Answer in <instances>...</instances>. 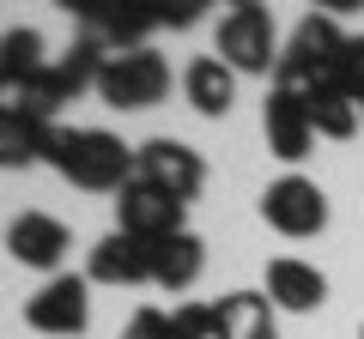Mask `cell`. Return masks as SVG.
Instances as JSON below:
<instances>
[{
  "instance_id": "1",
  "label": "cell",
  "mask_w": 364,
  "mask_h": 339,
  "mask_svg": "<svg viewBox=\"0 0 364 339\" xmlns=\"http://www.w3.org/2000/svg\"><path fill=\"white\" fill-rule=\"evenodd\" d=\"M43 164H55V176L85 194H122L134 182V152L104 128H49Z\"/></svg>"
},
{
  "instance_id": "2",
  "label": "cell",
  "mask_w": 364,
  "mask_h": 339,
  "mask_svg": "<svg viewBox=\"0 0 364 339\" xmlns=\"http://www.w3.org/2000/svg\"><path fill=\"white\" fill-rule=\"evenodd\" d=\"M97 97L109 109H152L170 97V61L146 43V49H128V55H109L104 73H97Z\"/></svg>"
},
{
  "instance_id": "3",
  "label": "cell",
  "mask_w": 364,
  "mask_h": 339,
  "mask_svg": "<svg viewBox=\"0 0 364 339\" xmlns=\"http://www.w3.org/2000/svg\"><path fill=\"white\" fill-rule=\"evenodd\" d=\"M219 55L231 73H273L279 67V30H273V13L255 6V0H237L231 13L219 18Z\"/></svg>"
},
{
  "instance_id": "4",
  "label": "cell",
  "mask_w": 364,
  "mask_h": 339,
  "mask_svg": "<svg viewBox=\"0 0 364 339\" xmlns=\"http://www.w3.org/2000/svg\"><path fill=\"white\" fill-rule=\"evenodd\" d=\"M340 49H346V37H340V25L328 13H310L298 30H291V43L279 49V67H273V85H286V91H310L316 79L334 73Z\"/></svg>"
},
{
  "instance_id": "5",
  "label": "cell",
  "mask_w": 364,
  "mask_h": 339,
  "mask_svg": "<svg viewBox=\"0 0 364 339\" xmlns=\"http://www.w3.org/2000/svg\"><path fill=\"white\" fill-rule=\"evenodd\" d=\"M134 176L188 206V200L200 194V182H207V164H200L195 145H182V140H146L140 152H134Z\"/></svg>"
},
{
  "instance_id": "6",
  "label": "cell",
  "mask_w": 364,
  "mask_h": 339,
  "mask_svg": "<svg viewBox=\"0 0 364 339\" xmlns=\"http://www.w3.org/2000/svg\"><path fill=\"white\" fill-rule=\"evenodd\" d=\"M85 321H91V297H85V279L79 273H55L49 285L25 303V327H37V333H49V339L85 333Z\"/></svg>"
},
{
  "instance_id": "7",
  "label": "cell",
  "mask_w": 364,
  "mask_h": 339,
  "mask_svg": "<svg viewBox=\"0 0 364 339\" xmlns=\"http://www.w3.org/2000/svg\"><path fill=\"white\" fill-rule=\"evenodd\" d=\"M261 218L279 236H316L328 224V194L310 176H279V182L261 194Z\"/></svg>"
},
{
  "instance_id": "8",
  "label": "cell",
  "mask_w": 364,
  "mask_h": 339,
  "mask_svg": "<svg viewBox=\"0 0 364 339\" xmlns=\"http://www.w3.org/2000/svg\"><path fill=\"white\" fill-rule=\"evenodd\" d=\"M116 230L134 236V243H164V236L182 230V200L158 194L152 182L134 176V182L122 188V200H116Z\"/></svg>"
},
{
  "instance_id": "9",
  "label": "cell",
  "mask_w": 364,
  "mask_h": 339,
  "mask_svg": "<svg viewBox=\"0 0 364 339\" xmlns=\"http://www.w3.org/2000/svg\"><path fill=\"white\" fill-rule=\"evenodd\" d=\"M261 133H267V152L286 157V164L310 157V145H316L310 104H304L298 91H286V85H273V91H267V109H261Z\"/></svg>"
},
{
  "instance_id": "10",
  "label": "cell",
  "mask_w": 364,
  "mask_h": 339,
  "mask_svg": "<svg viewBox=\"0 0 364 339\" xmlns=\"http://www.w3.org/2000/svg\"><path fill=\"white\" fill-rule=\"evenodd\" d=\"M152 25H158V13H146V6H109V0H85V6H79V30L97 37L109 55L146 49Z\"/></svg>"
},
{
  "instance_id": "11",
  "label": "cell",
  "mask_w": 364,
  "mask_h": 339,
  "mask_svg": "<svg viewBox=\"0 0 364 339\" xmlns=\"http://www.w3.org/2000/svg\"><path fill=\"white\" fill-rule=\"evenodd\" d=\"M6 248H13V261H18V267L55 273V267L67 261L73 236H67V224H61V218H49V212H18L13 230H6Z\"/></svg>"
},
{
  "instance_id": "12",
  "label": "cell",
  "mask_w": 364,
  "mask_h": 339,
  "mask_svg": "<svg viewBox=\"0 0 364 339\" xmlns=\"http://www.w3.org/2000/svg\"><path fill=\"white\" fill-rule=\"evenodd\" d=\"M91 279L97 285H152V243H134V236L109 230L91 248Z\"/></svg>"
},
{
  "instance_id": "13",
  "label": "cell",
  "mask_w": 364,
  "mask_h": 339,
  "mask_svg": "<svg viewBox=\"0 0 364 339\" xmlns=\"http://www.w3.org/2000/svg\"><path fill=\"white\" fill-rule=\"evenodd\" d=\"M267 303L273 309H322L328 303V279L316 273L310 261H291V255H279V261H267Z\"/></svg>"
},
{
  "instance_id": "14",
  "label": "cell",
  "mask_w": 364,
  "mask_h": 339,
  "mask_svg": "<svg viewBox=\"0 0 364 339\" xmlns=\"http://www.w3.org/2000/svg\"><path fill=\"white\" fill-rule=\"evenodd\" d=\"M213 339H279L273 327V303L255 291H231L213 303Z\"/></svg>"
},
{
  "instance_id": "15",
  "label": "cell",
  "mask_w": 364,
  "mask_h": 339,
  "mask_svg": "<svg viewBox=\"0 0 364 339\" xmlns=\"http://www.w3.org/2000/svg\"><path fill=\"white\" fill-rule=\"evenodd\" d=\"M200 267H207V243H200L195 230H176V236H164V243H152V285L188 291L200 279Z\"/></svg>"
},
{
  "instance_id": "16",
  "label": "cell",
  "mask_w": 364,
  "mask_h": 339,
  "mask_svg": "<svg viewBox=\"0 0 364 339\" xmlns=\"http://www.w3.org/2000/svg\"><path fill=\"white\" fill-rule=\"evenodd\" d=\"M182 91H188V109H195V116L219 121L225 109H231V97H237V73L219 55H200V61H188V73H182Z\"/></svg>"
},
{
  "instance_id": "17",
  "label": "cell",
  "mask_w": 364,
  "mask_h": 339,
  "mask_svg": "<svg viewBox=\"0 0 364 339\" xmlns=\"http://www.w3.org/2000/svg\"><path fill=\"white\" fill-rule=\"evenodd\" d=\"M304 104H310V121H316V133H328V140H352L358 133V104H352L346 91H340L334 79H316L310 91H298Z\"/></svg>"
},
{
  "instance_id": "18",
  "label": "cell",
  "mask_w": 364,
  "mask_h": 339,
  "mask_svg": "<svg viewBox=\"0 0 364 339\" xmlns=\"http://www.w3.org/2000/svg\"><path fill=\"white\" fill-rule=\"evenodd\" d=\"M43 152H49V121L0 109V170H25V164H37Z\"/></svg>"
},
{
  "instance_id": "19",
  "label": "cell",
  "mask_w": 364,
  "mask_h": 339,
  "mask_svg": "<svg viewBox=\"0 0 364 339\" xmlns=\"http://www.w3.org/2000/svg\"><path fill=\"white\" fill-rule=\"evenodd\" d=\"M43 37L31 25H18V30H6V37H0V85H6V91H18V85H31V79L43 73Z\"/></svg>"
},
{
  "instance_id": "20",
  "label": "cell",
  "mask_w": 364,
  "mask_h": 339,
  "mask_svg": "<svg viewBox=\"0 0 364 339\" xmlns=\"http://www.w3.org/2000/svg\"><path fill=\"white\" fill-rule=\"evenodd\" d=\"M104 61H109V49L97 37H85V30H79L73 37V49L61 55V61H55V79H61V91L67 97H79L91 85V91H97V73H104Z\"/></svg>"
},
{
  "instance_id": "21",
  "label": "cell",
  "mask_w": 364,
  "mask_h": 339,
  "mask_svg": "<svg viewBox=\"0 0 364 339\" xmlns=\"http://www.w3.org/2000/svg\"><path fill=\"white\" fill-rule=\"evenodd\" d=\"M328 79H334L352 104H364V37H346V49H340V61H334Z\"/></svg>"
},
{
  "instance_id": "22",
  "label": "cell",
  "mask_w": 364,
  "mask_h": 339,
  "mask_svg": "<svg viewBox=\"0 0 364 339\" xmlns=\"http://www.w3.org/2000/svg\"><path fill=\"white\" fill-rule=\"evenodd\" d=\"M170 339H213V309H207V303H182V309H170Z\"/></svg>"
},
{
  "instance_id": "23",
  "label": "cell",
  "mask_w": 364,
  "mask_h": 339,
  "mask_svg": "<svg viewBox=\"0 0 364 339\" xmlns=\"http://www.w3.org/2000/svg\"><path fill=\"white\" fill-rule=\"evenodd\" d=\"M122 339H170V315L164 309H134V321H128Z\"/></svg>"
},
{
  "instance_id": "24",
  "label": "cell",
  "mask_w": 364,
  "mask_h": 339,
  "mask_svg": "<svg viewBox=\"0 0 364 339\" xmlns=\"http://www.w3.org/2000/svg\"><path fill=\"white\" fill-rule=\"evenodd\" d=\"M195 18H200V0H176V6H158V25H195Z\"/></svg>"
},
{
  "instance_id": "25",
  "label": "cell",
  "mask_w": 364,
  "mask_h": 339,
  "mask_svg": "<svg viewBox=\"0 0 364 339\" xmlns=\"http://www.w3.org/2000/svg\"><path fill=\"white\" fill-rule=\"evenodd\" d=\"M0 109H6V85H0Z\"/></svg>"
},
{
  "instance_id": "26",
  "label": "cell",
  "mask_w": 364,
  "mask_h": 339,
  "mask_svg": "<svg viewBox=\"0 0 364 339\" xmlns=\"http://www.w3.org/2000/svg\"><path fill=\"white\" fill-rule=\"evenodd\" d=\"M358 116H364V104H358Z\"/></svg>"
}]
</instances>
